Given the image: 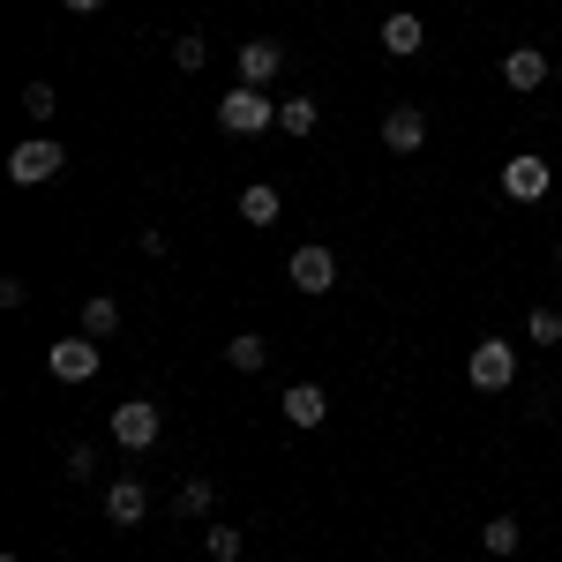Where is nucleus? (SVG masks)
Wrapping results in <instances>:
<instances>
[{
    "instance_id": "obj_1",
    "label": "nucleus",
    "mask_w": 562,
    "mask_h": 562,
    "mask_svg": "<svg viewBox=\"0 0 562 562\" xmlns=\"http://www.w3.org/2000/svg\"><path fill=\"white\" fill-rule=\"evenodd\" d=\"M217 128H225V135H262V128H278V98H262L256 83L225 90V105H217Z\"/></svg>"
},
{
    "instance_id": "obj_2",
    "label": "nucleus",
    "mask_w": 562,
    "mask_h": 562,
    "mask_svg": "<svg viewBox=\"0 0 562 562\" xmlns=\"http://www.w3.org/2000/svg\"><path fill=\"white\" fill-rule=\"evenodd\" d=\"M60 166H68V150H60L53 135H31V143L8 150V180H15V188H45V180H60Z\"/></svg>"
},
{
    "instance_id": "obj_3",
    "label": "nucleus",
    "mask_w": 562,
    "mask_h": 562,
    "mask_svg": "<svg viewBox=\"0 0 562 562\" xmlns=\"http://www.w3.org/2000/svg\"><path fill=\"white\" fill-rule=\"evenodd\" d=\"M465 383L473 390H510L518 383V346H510V338H480V346L465 352Z\"/></svg>"
},
{
    "instance_id": "obj_4",
    "label": "nucleus",
    "mask_w": 562,
    "mask_h": 562,
    "mask_svg": "<svg viewBox=\"0 0 562 562\" xmlns=\"http://www.w3.org/2000/svg\"><path fill=\"white\" fill-rule=\"evenodd\" d=\"M98 360H105V352H98V338H83V330H76V338L45 346V375H53V383H90V375H98Z\"/></svg>"
},
{
    "instance_id": "obj_5",
    "label": "nucleus",
    "mask_w": 562,
    "mask_h": 562,
    "mask_svg": "<svg viewBox=\"0 0 562 562\" xmlns=\"http://www.w3.org/2000/svg\"><path fill=\"white\" fill-rule=\"evenodd\" d=\"M166 435V413L150 405V397H128V405H113V442L121 450H150Z\"/></svg>"
},
{
    "instance_id": "obj_6",
    "label": "nucleus",
    "mask_w": 562,
    "mask_h": 562,
    "mask_svg": "<svg viewBox=\"0 0 562 562\" xmlns=\"http://www.w3.org/2000/svg\"><path fill=\"white\" fill-rule=\"evenodd\" d=\"M285 278H293V293H307V301H323V293L338 285V256H330V248H293V262H285Z\"/></svg>"
},
{
    "instance_id": "obj_7",
    "label": "nucleus",
    "mask_w": 562,
    "mask_h": 562,
    "mask_svg": "<svg viewBox=\"0 0 562 562\" xmlns=\"http://www.w3.org/2000/svg\"><path fill=\"white\" fill-rule=\"evenodd\" d=\"M503 83L518 90V98H532L540 83H555V60H548L540 45H510V53H503Z\"/></svg>"
},
{
    "instance_id": "obj_8",
    "label": "nucleus",
    "mask_w": 562,
    "mask_h": 562,
    "mask_svg": "<svg viewBox=\"0 0 562 562\" xmlns=\"http://www.w3.org/2000/svg\"><path fill=\"white\" fill-rule=\"evenodd\" d=\"M548 188H555V173H548V158H532V150H518V158L503 166V195H510V203H540Z\"/></svg>"
},
{
    "instance_id": "obj_9",
    "label": "nucleus",
    "mask_w": 562,
    "mask_h": 562,
    "mask_svg": "<svg viewBox=\"0 0 562 562\" xmlns=\"http://www.w3.org/2000/svg\"><path fill=\"white\" fill-rule=\"evenodd\" d=\"M105 518L121 525V532H128V525H143L150 518V487H143V480H105Z\"/></svg>"
},
{
    "instance_id": "obj_10",
    "label": "nucleus",
    "mask_w": 562,
    "mask_h": 562,
    "mask_svg": "<svg viewBox=\"0 0 562 562\" xmlns=\"http://www.w3.org/2000/svg\"><path fill=\"white\" fill-rule=\"evenodd\" d=\"M383 143L397 150V158H413V150L428 143V113H420V105H390L383 113Z\"/></svg>"
},
{
    "instance_id": "obj_11",
    "label": "nucleus",
    "mask_w": 562,
    "mask_h": 562,
    "mask_svg": "<svg viewBox=\"0 0 562 562\" xmlns=\"http://www.w3.org/2000/svg\"><path fill=\"white\" fill-rule=\"evenodd\" d=\"M278 76H285V45L278 38H248L240 45V83H278Z\"/></svg>"
},
{
    "instance_id": "obj_12",
    "label": "nucleus",
    "mask_w": 562,
    "mask_h": 562,
    "mask_svg": "<svg viewBox=\"0 0 562 562\" xmlns=\"http://www.w3.org/2000/svg\"><path fill=\"white\" fill-rule=\"evenodd\" d=\"M420 45H428V31H420V15H413V8H397V15L383 23V53H390V60H413Z\"/></svg>"
},
{
    "instance_id": "obj_13",
    "label": "nucleus",
    "mask_w": 562,
    "mask_h": 562,
    "mask_svg": "<svg viewBox=\"0 0 562 562\" xmlns=\"http://www.w3.org/2000/svg\"><path fill=\"white\" fill-rule=\"evenodd\" d=\"M323 413H330V397H323L315 383H293V390H285V420H293V428H323Z\"/></svg>"
},
{
    "instance_id": "obj_14",
    "label": "nucleus",
    "mask_w": 562,
    "mask_h": 562,
    "mask_svg": "<svg viewBox=\"0 0 562 562\" xmlns=\"http://www.w3.org/2000/svg\"><path fill=\"white\" fill-rule=\"evenodd\" d=\"M113 330H121V301H113V293H90V301H83V338L105 346Z\"/></svg>"
},
{
    "instance_id": "obj_15",
    "label": "nucleus",
    "mask_w": 562,
    "mask_h": 562,
    "mask_svg": "<svg viewBox=\"0 0 562 562\" xmlns=\"http://www.w3.org/2000/svg\"><path fill=\"white\" fill-rule=\"evenodd\" d=\"M278 211H285V195H278V188H240V217H248V225H278Z\"/></svg>"
},
{
    "instance_id": "obj_16",
    "label": "nucleus",
    "mask_w": 562,
    "mask_h": 562,
    "mask_svg": "<svg viewBox=\"0 0 562 562\" xmlns=\"http://www.w3.org/2000/svg\"><path fill=\"white\" fill-rule=\"evenodd\" d=\"M480 540H487V555H518V548H525V525L518 518H487V525H480Z\"/></svg>"
},
{
    "instance_id": "obj_17",
    "label": "nucleus",
    "mask_w": 562,
    "mask_h": 562,
    "mask_svg": "<svg viewBox=\"0 0 562 562\" xmlns=\"http://www.w3.org/2000/svg\"><path fill=\"white\" fill-rule=\"evenodd\" d=\"M315 121H323L315 98H285V105H278V128H285V135H315Z\"/></svg>"
},
{
    "instance_id": "obj_18",
    "label": "nucleus",
    "mask_w": 562,
    "mask_h": 562,
    "mask_svg": "<svg viewBox=\"0 0 562 562\" xmlns=\"http://www.w3.org/2000/svg\"><path fill=\"white\" fill-rule=\"evenodd\" d=\"M262 360H270V346H262L256 330H240V338H233V346H225V368H240V375H256Z\"/></svg>"
},
{
    "instance_id": "obj_19",
    "label": "nucleus",
    "mask_w": 562,
    "mask_h": 562,
    "mask_svg": "<svg viewBox=\"0 0 562 562\" xmlns=\"http://www.w3.org/2000/svg\"><path fill=\"white\" fill-rule=\"evenodd\" d=\"M203 60H211V38H203V31H180V38H173V68H188V76H195Z\"/></svg>"
},
{
    "instance_id": "obj_20",
    "label": "nucleus",
    "mask_w": 562,
    "mask_h": 562,
    "mask_svg": "<svg viewBox=\"0 0 562 562\" xmlns=\"http://www.w3.org/2000/svg\"><path fill=\"white\" fill-rule=\"evenodd\" d=\"M203 548H211V562H240L248 540H240V525H211V532H203Z\"/></svg>"
},
{
    "instance_id": "obj_21",
    "label": "nucleus",
    "mask_w": 562,
    "mask_h": 562,
    "mask_svg": "<svg viewBox=\"0 0 562 562\" xmlns=\"http://www.w3.org/2000/svg\"><path fill=\"white\" fill-rule=\"evenodd\" d=\"M525 338H532V346H562V315L555 307H532V315H525Z\"/></svg>"
},
{
    "instance_id": "obj_22",
    "label": "nucleus",
    "mask_w": 562,
    "mask_h": 562,
    "mask_svg": "<svg viewBox=\"0 0 562 562\" xmlns=\"http://www.w3.org/2000/svg\"><path fill=\"white\" fill-rule=\"evenodd\" d=\"M173 510L180 518H211V480H188V487L173 495Z\"/></svg>"
},
{
    "instance_id": "obj_23",
    "label": "nucleus",
    "mask_w": 562,
    "mask_h": 562,
    "mask_svg": "<svg viewBox=\"0 0 562 562\" xmlns=\"http://www.w3.org/2000/svg\"><path fill=\"white\" fill-rule=\"evenodd\" d=\"M23 113H31V121H53V113H60V98H53V83H23Z\"/></svg>"
},
{
    "instance_id": "obj_24",
    "label": "nucleus",
    "mask_w": 562,
    "mask_h": 562,
    "mask_svg": "<svg viewBox=\"0 0 562 562\" xmlns=\"http://www.w3.org/2000/svg\"><path fill=\"white\" fill-rule=\"evenodd\" d=\"M90 473H98V450L76 442V450H68V480H90Z\"/></svg>"
},
{
    "instance_id": "obj_25",
    "label": "nucleus",
    "mask_w": 562,
    "mask_h": 562,
    "mask_svg": "<svg viewBox=\"0 0 562 562\" xmlns=\"http://www.w3.org/2000/svg\"><path fill=\"white\" fill-rule=\"evenodd\" d=\"M60 8H76V15H90V8H105V0H60Z\"/></svg>"
},
{
    "instance_id": "obj_26",
    "label": "nucleus",
    "mask_w": 562,
    "mask_h": 562,
    "mask_svg": "<svg viewBox=\"0 0 562 562\" xmlns=\"http://www.w3.org/2000/svg\"><path fill=\"white\" fill-rule=\"evenodd\" d=\"M555 83H562V60H555Z\"/></svg>"
},
{
    "instance_id": "obj_27",
    "label": "nucleus",
    "mask_w": 562,
    "mask_h": 562,
    "mask_svg": "<svg viewBox=\"0 0 562 562\" xmlns=\"http://www.w3.org/2000/svg\"><path fill=\"white\" fill-rule=\"evenodd\" d=\"M555 262H562V240H555Z\"/></svg>"
}]
</instances>
